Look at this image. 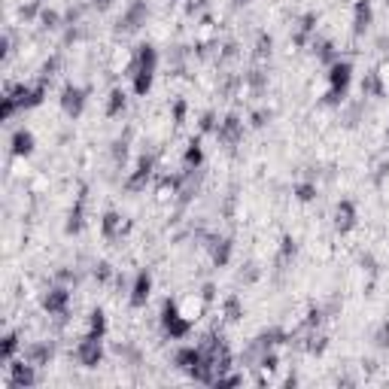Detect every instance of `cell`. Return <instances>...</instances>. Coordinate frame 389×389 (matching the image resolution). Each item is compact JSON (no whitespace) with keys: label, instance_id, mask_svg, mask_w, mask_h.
<instances>
[{"label":"cell","instance_id":"5","mask_svg":"<svg viewBox=\"0 0 389 389\" xmlns=\"http://www.w3.org/2000/svg\"><path fill=\"white\" fill-rule=\"evenodd\" d=\"M149 21V3L146 0H128V6L122 10L116 21V34H137Z\"/></svg>","mask_w":389,"mask_h":389},{"label":"cell","instance_id":"55","mask_svg":"<svg viewBox=\"0 0 389 389\" xmlns=\"http://www.w3.org/2000/svg\"><path fill=\"white\" fill-rule=\"evenodd\" d=\"M377 49H380V55L389 61V37H377Z\"/></svg>","mask_w":389,"mask_h":389},{"label":"cell","instance_id":"21","mask_svg":"<svg viewBox=\"0 0 389 389\" xmlns=\"http://www.w3.org/2000/svg\"><path fill=\"white\" fill-rule=\"evenodd\" d=\"M310 52H314V58L319 61V64H325V67H329L332 61L341 58V49L334 46V40H329V37H319V34H314V40H310Z\"/></svg>","mask_w":389,"mask_h":389},{"label":"cell","instance_id":"30","mask_svg":"<svg viewBox=\"0 0 389 389\" xmlns=\"http://www.w3.org/2000/svg\"><path fill=\"white\" fill-rule=\"evenodd\" d=\"M152 82H155V70H137V73H131V91L137 97H146L152 91Z\"/></svg>","mask_w":389,"mask_h":389},{"label":"cell","instance_id":"46","mask_svg":"<svg viewBox=\"0 0 389 389\" xmlns=\"http://www.w3.org/2000/svg\"><path fill=\"white\" fill-rule=\"evenodd\" d=\"M371 344H374L377 350H389V319H383V323L374 329V334H371Z\"/></svg>","mask_w":389,"mask_h":389},{"label":"cell","instance_id":"19","mask_svg":"<svg viewBox=\"0 0 389 389\" xmlns=\"http://www.w3.org/2000/svg\"><path fill=\"white\" fill-rule=\"evenodd\" d=\"M374 25V6L371 0H356L353 3V37H365Z\"/></svg>","mask_w":389,"mask_h":389},{"label":"cell","instance_id":"24","mask_svg":"<svg viewBox=\"0 0 389 389\" xmlns=\"http://www.w3.org/2000/svg\"><path fill=\"white\" fill-rule=\"evenodd\" d=\"M125 110H128V91L122 88V86L110 88V95H106V106H104V113H106L110 119H116V116H122Z\"/></svg>","mask_w":389,"mask_h":389},{"label":"cell","instance_id":"56","mask_svg":"<svg viewBox=\"0 0 389 389\" xmlns=\"http://www.w3.org/2000/svg\"><path fill=\"white\" fill-rule=\"evenodd\" d=\"M113 3H116V0H91V6H95L97 12H106V10H110V6H113Z\"/></svg>","mask_w":389,"mask_h":389},{"label":"cell","instance_id":"3","mask_svg":"<svg viewBox=\"0 0 389 389\" xmlns=\"http://www.w3.org/2000/svg\"><path fill=\"white\" fill-rule=\"evenodd\" d=\"M155 177V155L152 152H143L140 158L134 162V167L128 171V177H125V182H122V189L125 192H143V189L149 186V180Z\"/></svg>","mask_w":389,"mask_h":389},{"label":"cell","instance_id":"17","mask_svg":"<svg viewBox=\"0 0 389 389\" xmlns=\"http://www.w3.org/2000/svg\"><path fill=\"white\" fill-rule=\"evenodd\" d=\"M204 359H207V356H204L201 344H186V347H180L177 353H173V365H177L180 371H186V374H192V371H195Z\"/></svg>","mask_w":389,"mask_h":389},{"label":"cell","instance_id":"25","mask_svg":"<svg viewBox=\"0 0 389 389\" xmlns=\"http://www.w3.org/2000/svg\"><path fill=\"white\" fill-rule=\"evenodd\" d=\"M21 350V334L19 332H6L0 338V365H10Z\"/></svg>","mask_w":389,"mask_h":389},{"label":"cell","instance_id":"2","mask_svg":"<svg viewBox=\"0 0 389 389\" xmlns=\"http://www.w3.org/2000/svg\"><path fill=\"white\" fill-rule=\"evenodd\" d=\"M70 301H73L70 286H67V283H58V280H55V283H52V286L43 292L40 307H43L49 316H55L58 323H64V319L70 316Z\"/></svg>","mask_w":389,"mask_h":389},{"label":"cell","instance_id":"28","mask_svg":"<svg viewBox=\"0 0 389 389\" xmlns=\"http://www.w3.org/2000/svg\"><path fill=\"white\" fill-rule=\"evenodd\" d=\"M240 82L253 91V95H265V88H268V73H265L262 67H253V70H247L240 76Z\"/></svg>","mask_w":389,"mask_h":389},{"label":"cell","instance_id":"16","mask_svg":"<svg viewBox=\"0 0 389 389\" xmlns=\"http://www.w3.org/2000/svg\"><path fill=\"white\" fill-rule=\"evenodd\" d=\"M131 219H125V216H119L116 210H106L104 216H101V234L106 240H119V238H125L128 231H131Z\"/></svg>","mask_w":389,"mask_h":389},{"label":"cell","instance_id":"41","mask_svg":"<svg viewBox=\"0 0 389 389\" xmlns=\"http://www.w3.org/2000/svg\"><path fill=\"white\" fill-rule=\"evenodd\" d=\"M216 128H219V116L213 110H204L201 116H198V131L201 134H216Z\"/></svg>","mask_w":389,"mask_h":389},{"label":"cell","instance_id":"32","mask_svg":"<svg viewBox=\"0 0 389 389\" xmlns=\"http://www.w3.org/2000/svg\"><path fill=\"white\" fill-rule=\"evenodd\" d=\"M362 113H365V101H353V104L341 106V122H344V128H356V125H359Z\"/></svg>","mask_w":389,"mask_h":389},{"label":"cell","instance_id":"10","mask_svg":"<svg viewBox=\"0 0 389 389\" xmlns=\"http://www.w3.org/2000/svg\"><path fill=\"white\" fill-rule=\"evenodd\" d=\"M243 134H247V125H243V119L238 113H228V116L219 119V128H216V140L222 143L225 149H234L238 143L243 140Z\"/></svg>","mask_w":389,"mask_h":389},{"label":"cell","instance_id":"22","mask_svg":"<svg viewBox=\"0 0 389 389\" xmlns=\"http://www.w3.org/2000/svg\"><path fill=\"white\" fill-rule=\"evenodd\" d=\"M128 152H131V128L110 143V162H113L116 171H122V167L128 164Z\"/></svg>","mask_w":389,"mask_h":389},{"label":"cell","instance_id":"36","mask_svg":"<svg viewBox=\"0 0 389 389\" xmlns=\"http://www.w3.org/2000/svg\"><path fill=\"white\" fill-rule=\"evenodd\" d=\"M86 334H91V338H106V314L101 307H95L88 314V329Z\"/></svg>","mask_w":389,"mask_h":389},{"label":"cell","instance_id":"11","mask_svg":"<svg viewBox=\"0 0 389 389\" xmlns=\"http://www.w3.org/2000/svg\"><path fill=\"white\" fill-rule=\"evenodd\" d=\"M152 298V271L143 268L137 271L131 277V289H128V304H131L134 310H143Z\"/></svg>","mask_w":389,"mask_h":389},{"label":"cell","instance_id":"8","mask_svg":"<svg viewBox=\"0 0 389 389\" xmlns=\"http://www.w3.org/2000/svg\"><path fill=\"white\" fill-rule=\"evenodd\" d=\"M6 368H10V380H6V386H12V389H30V386L40 383V374H37L40 368H37V365H30L25 356H21V359H12Z\"/></svg>","mask_w":389,"mask_h":389},{"label":"cell","instance_id":"15","mask_svg":"<svg viewBox=\"0 0 389 389\" xmlns=\"http://www.w3.org/2000/svg\"><path fill=\"white\" fill-rule=\"evenodd\" d=\"M210 253V262L213 268H225L234 256V238H219V234H210V240L204 243Z\"/></svg>","mask_w":389,"mask_h":389},{"label":"cell","instance_id":"45","mask_svg":"<svg viewBox=\"0 0 389 389\" xmlns=\"http://www.w3.org/2000/svg\"><path fill=\"white\" fill-rule=\"evenodd\" d=\"M15 113H19V101H15V97L10 95V91H6L3 97H0V119L3 122H10Z\"/></svg>","mask_w":389,"mask_h":389},{"label":"cell","instance_id":"33","mask_svg":"<svg viewBox=\"0 0 389 389\" xmlns=\"http://www.w3.org/2000/svg\"><path fill=\"white\" fill-rule=\"evenodd\" d=\"M222 319L225 323H240L243 319V301L238 295H225L222 298Z\"/></svg>","mask_w":389,"mask_h":389},{"label":"cell","instance_id":"23","mask_svg":"<svg viewBox=\"0 0 389 389\" xmlns=\"http://www.w3.org/2000/svg\"><path fill=\"white\" fill-rule=\"evenodd\" d=\"M362 97H386V82L380 70H368L362 76Z\"/></svg>","mask_w":389,"mask_h":389},{"label":"cell","instance_id":"50","mask_svg":"<svg viewBox=\"0 0 389 389\" xmlns=\"http://www.w3.org/2000/svg\"><path fill=\"white\" fill-rule=\"evenodd\" d=\"M213 386H243V374H234V371H225V374H219L216 380H213Z\"/></svg>","mask_w":389,"mask_h":389},{"label":"cell","instance_id":"13","mask_svg":"<svg viewBox=\"0 0 389 389\" xmlns=\"http://www.w3.org/2000/svg\"><path fill=\"white\" fill-rule=\"evenodd\" d=\"M325 79H329V88L341 91V95H347L350 82H353V61L350 58H338L329 64V73H325Z\"/></svg>","mask_w":389,"mask_h":389},{"label":"cell","instance_id":"39","mask_svg":"<svg viewBox=\"0 0 389 389\" xmlns=\"http://www.w3.org/2000/svg\"><path fill=\"white\" fill-rule=\"evenodd\" d=\"M61 64H64V55H61V52H52V55L43 61V67H40V79L52 82V79H55V76H58Z\"/></svg>","mask_w":389,"mask_h":389},{"label":"cell","instance_id":"7","mask_svg":"<svg viewBox=\"0 0 389 389\" xmlns=\"http://www.w3.org/2000/svg\"><path fill=\"white\" fill-rule=\"evenodd\" d=\"M73 359L82 365V368H97L104 362V338H91V334H82L73 347Z\"/></svg>","mask_w":389,"mask_h":389},{"label":"cell","instance_id":"9","mask_svg":"<svg viewBox=\"0 0 389 389\" xmlns=\"http://www.w3.org/2000/svg\"><path fill=\"white\" fill-rule=\"evenodd\" d=\"M332 225L338 234H350L356 225H359V207H356L353 198H341L334 204V213H332Z\"/></svg>","mask_w":389,"mask_h":389},{"label":"cell","instance_id":"31","mask_svg":"<svg viewBox=\"0 0 389 389\" xmlns=\"http://www.w3.org/2000/svg\"><path fill=\"white\" fill-rule=\"evenodd\" d=\"M91 280H95L97 286H110V283H116V268H113L110 262H95L91 265Z\"/></svg>","mask_w":389,"mask_h":389},{"label":"cell","instance_id":"1","mask_svg":"<svg viewBox=\"0 0 389 389\" xmlns=\"http://www.w3.org/2000/svg\"><path fill=\"white\" fill-rule=\"evenodd\" d=\"M158 325H162V334L167 341H182L192 334V316L182 314V307L173 298L162 301V310H158Z\"/></svg>","mask_w":389,"mask_h":389},{"label":"cell","instance_id":"12","mask_svg":"<svg viewBox=\"0 0 389 389\" xmlns=\"http://www.w3.org/2000/svg\"><path fill=\"white\" fill-rule=\"evenodd\" d=\"M86 204H88V186L82 182L79 195H76V201H73V207L67 210V222H64V234H67V238H76V234L86 228Z\"/></svg>","mask_w":389,"mask_h":389},{"label":"cell","instance_id":"35","mask_svg":"<svg viewBox=\"0 0 389 389\" xmlns=\"http://www.w3.org/2000/svg\"><path fill=\"white\" fill-rule=\"evenodd\" d=\"M37 25H40V30H58V28H64V15H61L58 10H52V6H43Z\"/></svg>","mask_w":389,"mask_h":389},{"label":"cell","instance_id":"42","mask_svg":"<svg viewBox=\"0 0 389 389\" xmlns=\"http://www.w3.org/2000/svg\"><path fill=\"white\" fill-rule=\"evenodd\" d=\"M258 277H262V268H258L256 262H247L240 268V274H238V280L243 286H253V283H258Z\"/></svg>","mask_w":389,"mask_h":389},{"label":"cell","instance_id":"29","mask_svg":"<svg viewBox=\"0 0 389 389\" xmlns=\"http://www.w3.org/2000/svg\"><path fill=\"white\" fill-rule=\"evenodd\" d=\"M292 195H295V201H301V204H314L316 198H319V186H316V180H301V182H295L292 186Z\"/></svg>","mask_w":389,"mask_h":389},{"label":"cell","instance_id":"51","mask_svg":"<svg viewBox=\"0 0 389 389\" xmlns=\"http://www.w3.org/2000/svg\"><path fill=\"white\" fill-rule=\"evenodd\" d=\"M216 283H213V280H207V283L201 286V292H198V298H201V304H213L216 301Z\"/></svg>","mask_w":389,"mask_h":389},{"label":"cell","instance_id":"38","mask_svg":"<svg viewBox=\"0 0 389 389\" xmlns=\"http://www.w3.org/2000/svg\"><path fill=\"white\" fill-rule=\"evenodd\" d=\"M329 314H325V304H310L307 316H304V329H323Z\"/></svg>","mask_w":389,"mask_h":389},{"label":"cell","instance_id":"34","mask_svg":"<svg viewBox=\"0 0 389 389\" xmlns=\"http://www.w3.org/2000/svg\"><path fill=\"white\" fill-rule=\"evenodd\" d=\"M253 55H256V61H268L274 55V37L268 34V30H258V34H256Z\"/></svg>","mask_w":389,"mask_h":389},{"label":"cell","instance_id":"18","mask_svg":"<svg viewBox=\"0 0 389 389\" xmlns=\"http://www.w3.org/2000/svg\"><path fill=\"white\" fill-rule=\"evenodd\" d=\"M21 356H25L30 365H37V368H46V365L55 359V344H52V341H30Z\"/></svg>","mask_w":389,"mask_h":389},{"label":"cell","instance_id":"6","mask_svg":"<svg viewBox=\"0 0 389 389\" xmlns=\"http://www.w3.org/2000/svg\"><path fill=\"white\" fill-rule=\"evenodd\" d=\"M61 113H64L67 119H79L82 113H86V104H88V88L79 86V82H67L64 88H61Z\"/></svg>","mask_w":389,"mask_h":389},{"label":"cell","instance_id":"53","mask_svg":"<svg viewBox=\"0 0 389 389\" xmlns=\"http://www.w3.org/2000/svg\"><path fill=\"white\" fill-rule=\"evenodd\" d=\"M204 6H207V0H189V3H186V15H198Z\"/></svg>","mask_w":389,"mask_h":389},{"label":"cell","instance_id":"43","mask_svg":"<svg viewBox=\"0 0 389 389\" xmlns=\"http://www.w3.org/2000/svg\"><path fill=\"white\" fill-rule=\"evenodd\" d=\"M186 116H189V104H186V97H177V101L171 104V122L173 125H186Z\"/></svg>","mask_w":389,"mask_h":389},{"label":"cell","instance_id":"4","mask_svg":"<svg viewBox=\"0 0 389 389\" xmlns=\"http://www.w3.org/2000/svg\"><path fill=\"white\" fill-rule=\"evenodd\" d=\"M6 91H10L15 101H19V110H34V106H40L46 101V95H49V82H46V79L19 82V86H10Z\"/></svg>","mask_w":389,"mask_h":389},{"label":"cell","instance_id":"26","mask_svg":"<svg viewBox=\"0 0 389 389\" xmlns=\"http://www.w3.org/2000/svg\"><path fill=\"white\" fill-rule=\"evenodd\" d=\"M180 164L186 167V171H198V167H204V146H201V140H189V146L182 149Z\"/></svg>","mask_w":389,"mask_h":389},{"label":"cell","instance_id":"37","mask_svg":"<svg viewBox=\"0 0 389 389\" xmlns=\"http://www.w3.org/2000/svg\"><path fill=\"white\" fill-rule=\"evenodd\" d=\"M113 353H116L125 365H131V368L143 365V353H140V350H137L134 344H116V347H113Z\"/></svg>","mask_w":389,"mask_h":389},{"label":"cell","instance_id":"20","mask_svg":"<svg viewBox=\"0 0 389 389\" xmlns=\"http://www.w3.org/2000/svg\"><path fill=\"white\" fill-rule=\"evenodd\" d=\"M34 149H37V137L30 128H15L12 137H10V152L15 158H28V155H34Z\"/></svg>","mask_w":389,"mask_h":389},{"label":"cell","instance_id":"58","mask_svg":"<svg viewBox=\"0 0 389 389\" xmlns=\"http://www.w3.org/2000/svg\"><path fill=\"white\" fill-rule=\"evenodd\" d=\"M386 140H389V125H386Z\"/></svg>","mask_w":389,"mask_h":389},{"label":"cell","instance_id":"47","mask_svg":"<svg viewBox=\"0 0 389 389\" xmlns=\"http://www.w3.org/2000/svg\"><path fill=\"white\" fill-rule=\"evenodd\" d=\"M240 55V46L234 43V40H225L222 46H219V55H216V61L219 64H225V61H234Z\"/></svg>","mask_w":389,"mask_h":389},{"label":"cell","instance_id":"57","mask_svg":"<svg viewBox=\"0 0 389 389\" xmlns=\"http://www.w3.org/2000/svg\"><path fill=\"white\" fill-rule=\"evenodd\" d=\"M234 3H238V6H240V3H249V0H234Z\"/></svg>","mask_w":389,"mask_h":389},{"label":"cell","instance_id":"27","mask_svg":"<svg viewBox=\"0 0 389 389\" xmlns=\"http://www.w3.org/2000/svg\"><path fill=\"white\" fill-rule=\"evenodd\" d=\"M295 256H298V240H295L292 234H283V238H280V247H277V268L292 265Z\"/></svg>","mask_w":389,"mask_h":389},{"label":"cell","instance_id":"48","mask_svg":"<svg viewBox=\"0 0 389 389\" xmlns=\"http://www.w3.org/2000/svg\"><path fill=\"white\" fill-rule=\"evenodd\" d=\"M271 119H274V110H268V106H258V110L249 113V125L253 128H265Z\"/></svg>","mask_w":389,"mask_h":389},{"label":"cell","instance_id":"49","mask_svg":"<svg viewBox=\"0 0 389 389\" xmlns=\"http://www.w3.org/2000/svg\"><path fill=\"white\" fill-rule=\"evenodd\" d=\"M55 280L58 283H67V286H76L82 280V274L76 268H61V271H55Z\"/></svg>","mask_w":389,"mask_h":389},{"label":"cell","instance_id":"52","mask_svg":"<svg viewBox=\"0 0 389 389\" xmlns=\"http://www.w3.org/2000/svg\"><path fill=\"white\" fill-rule=\"evenodd\" d=\"M386 177H389V162H380V164H377V171L371 173V182H374V186L380 189V186L386 182Z\"/></svg>","mask_w":389,"mask_h":389},{"label":"cell","instance_id":"40","mask_svg":"<svg viewBox=\"0 0 389 389\" xmlns=\"http://www.w3.org/2000/svg\"><path fill=\"white\" fill-rule=\"evenodd\" d=\"M359 268L368 274V295H371V289H374V280H377V274H380L377 258L371 256V253H362V256H359Z\"/></svg>","mask_w":389,"mask_h":389},{"label":"cell","instance_id":"54","mask_svg":"<svg viewBox=\"0 0 389 389\" xmlns=\"http://www.w3.org/2000/svg\"><path fill=\"white\" fill-rule=\"evenodd\" d=\"M0 49H3V61H10V55H12V37H10V34H3V43H0Z\"/></svg>","mask_w":389,"mask_h":389},{"label":"cell","instance_id":"14","mask_svg":"<svg viewBox=\"0 0 389 389\" xmlns=\"http://www.w3.org/2000/svg\"><path fill=\"white\" fill-rule=\"evenodd\" d=\"M137 70H158V49L152 43H140L134 49V55H131V61H128L125 73L131 76Z\"/></svg>","mask_w":389,"mask_h":389},{"label":"cell","instance_id":"44","mask_svg":"<svg viewBox=\"0 0 389 389\" xmlns=\"http://www.w3.org/2000/svg\"><path fill=\"white\" fill-rule=\"evenodd\" d=\"M40 12H43V0H28V3L19 10V19L21 21H37Z\"/></svg>","mask_w":389,"mask_h":389}]
</instances>
